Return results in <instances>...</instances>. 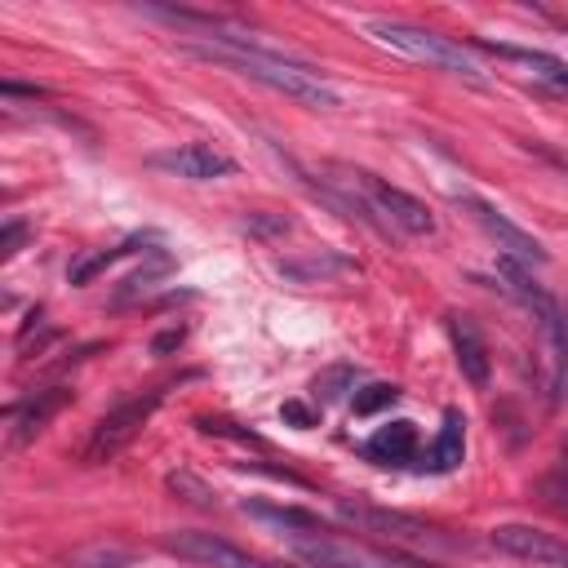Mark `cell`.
<instances>
[{"label":"cell","mask_w":568,"mask_h":568,"mask_svg":"<svg viewBox=\"0 0 568 568\" xmlns=\"http://www.w3.org/2000/svg\"><path fill=\"white\" fill-rule=\"evenodd\" d=\"M497 275H501V288H506L510 297H519V302L532 311V320L541 324L546 359H550V408H559L564 395H568V311H564V302H559L546 284L532 280L528 266L501 257V262H497Z\"/></svg>","instance_id":"1"},{"label":"cell","mask_w":568,"mask_h":568,"mask_svg":"<svg viewBox=\"0 0 568 568\" xmlns=\"http://www.w3.org/2000/svg\"><path fill=\"white\" fill-rule=\"evenodd\" d=\"M364 31H368L377 44H386V49H395V53H404V58L444 67V71L466 75V80H484V67L475 62V53H470L466 44L439 36V31H426V27H413V22H399V18H368Z\"/></svg>","instance_id":"2"},{"label":"cell","mask_w":568,"mask_h":568,"mask_svg":"<svg viewBox=\"0 0 568 568\" xmlns=\"http://www.w3.org/2000/svg\"><path fill=\"white\" fill-rule=\"evenodd\" d=\"M293 559H302L306 568H430L422 559L408 555H390V550H373L364 541L337 537V532H315V537H288Z\"/></svg>","instance_id":"3"},{"label":"cell","mask_w":568,"mask_h":568,"mask_svg":"<svg viewBox=\"0 0 568 568\" xmlns=\"http://www.w3.org/2000/svg\"><path fill=\"white\" fill-rule=\"evenodd\" d=\"M160 399H164V386H155V390H146V395L124 399L120 408H111V413L93 426V435H89V444H84V466H106V462H115V457L142 435V426L151 422V413L160 408Z\"/></svg>","instance_id":"4"},{"label":"cell","mask_w":568,"mask_h":568,"mask_svg":"<svg viewBox=\"0 0 568 568\" xmlns=\"http://www.w3.org/2000/svg\"><path fill=\"white\" fill-rule=\"evenodd\" d=\"M160 546L178 559H191L200 568H275L248 550H240L235 541L217 537V532H204V528H178V532H164Z\"/></svg>","instance_id":"5"},{"label":"cell","mask_w":568,"mask_h":568,"mask_svg":"<svg viewBox=\"0 0 568 568\" xmlns=\"http://www.w3.org/2000/svg\"><path fill=\"white\" fill-rule=\"evenodd\" d=\"M355 178V186L364 191V200L390 222V226H399L404 235H430L435 231V213L417 200V195H408L404 186H390V182H382V178H373V173H351Z\"/></svg>","instance_id":"6"},{"label":"cell","mask_w":568,"mask_h":568,"mask_svg":"<svg viewBox=\"0 0 568 568\" xmlns=\"http://www.w3.org/2000/svg\"><path fill=\"white\" fill-rule=\"evenodd\" d=\"M337 515L346 524H355L359 532H382L399 546H426V541H448L439 537V528L413 519V515H399V510H382V506H368V501H337Z\"/></svg>","instance_id":"7"},{"label":"cell","mask_w":568,"mask_h":568,"mask_svg":"<svg viewBox=\"0 0 568 568\" xmlns=\"http://www.w3.org/2000/svg\"><path fill=\"white\" fill-rule=\"evenodd\" d=\"M462 209H470V217L497 240V248H506V257L510 262H519V266H546V248H541V240L537 235H528L524 226H515L501 209H493L488 200H475V195H462Z\"/></svg>","instance_id":"8"},{"label":"cell","mask_w":568,"mask_h":568,"mask_svg":"<svg viewBox=\"0 0 568 568\" xmlns=\"http://www.w3.org/2000/svg\"><path fill=\"white\" fill-rule=\"evenodd\" d=\"M497 550L532 564V568H568V541L546 532V528H532V524H497L493 537H488Z\"/></svg>","instance_id":"9"},{"label":"cell","mask_w":568,"mask_h":568,"mask_svg":"<svg viewBox=\"0 0 568 568\" xmlns=\"http://www.w3.org/2000/svg\"><path fill=\"white\" fill-rule=\"evenodd\" d=\"M151 164L164 169V173H173V178H186V182H213V178L235 173V160L222 155V151H213V146H204V142H182L173 151H155Z\"/></svg>","instance_id":"10"},{"label":"cell","mask_w":568,"mask_h":568,"mask_svg":"<svg viewBox=\"0 0 568 568\" xmlns=\"http://www.w3.org/2000/svg\"><path fill=\"white\" fill-rule=\"evenodd\" d=\"M448 337H453V355H457L462 377H466L475 390H484V386H488V377H493V351H488V342H484L479 324H475L470 315L453 311V315H448Z\"/></svg>","instance_id":"11"},{"label":"cell","mask_w":568,"mask_h":568,"mask_svg":"<svg viewBox=\"0 0 568 568\" xmlns=\"http://www.w3.org/2000/svg\"><path fill=\"white\" fill-rule=\"evenodd\" d=\"M71 404V386H44V390H31L18 408H13V430H9V439H13V448H22V444H31L62 408Z\"/></svg>","instance_id":"12"},{"label":"cell","mask_w":568,"mask_h":568,"mask_svg":"<svg viewBox=\"0 0 568 568\" xmlns=\"http://www.w3.org/2000/svg\"><path fill=\"white\" fill-rule=\"evenodd\" d=\"M355 271H359V262L346 257V253H337V248H320V253L280 262V275H284V280H297V284H324V280L355 275Z\"/></svg>","instance_id":"13"},{"label":"cell","mask_w":568,"mask_h":568,"mask_svg":"<svg viewBox=\"0 0 568 568\" xmlns=\"http://www.w3.org/2000/svg\"><path fill=\"white\" fill-rule=\"evenodd\" d=\"M475 49H484V53H497V58H506V62L528 67V71H532L541 84H550V89H568V62H559L555 53L524 49V44H497V40H475Z\"/></svg>","instance_id":"14"},{"label":"cell","mask_w":568,"mask_h":568,"mask_svg":"<svg viewBox=\"0 0 568 568\" xmlns=\"http://www.w3.org/2000/svg\"><path fill=\"white\" fill-rule=\"evenodd\" d=\"M413 453H417V426L404 422V417L390 422V426H382V430L364 444V457L377 462V466H404Z\"/></svg>","instance_id":"15"},{"label":"cell","mask_w":568,"mask_h":568,"mask_svg":"<svg viewBox=\"0 0 568 568\" xmlns=\"http://www.w3.org/2000/svg\"><path fill=\"white\" fill-rule=\"evenodd\" d=\"M244 515L253 519H266L275 528H284L288 537H315V532H328V524L311 510H297V506H275V501H244Z\"/></svg>","instance_id":"16"},{"label":"cell","mask_w":568,"mask_h":568,"mask_svg":"<svg viewBox=\"0 0 568 568\" xmlns=\"http://www.w3.org/2000/svg\"><path fill=\"white\" fill-rule=\"evenodd\" d=\"M466 457V422L457 408L444 413V426L435 435V448H430V470H457Z\"/></svg>","instance_id":"17"},{"label":"cell","mask_w":568,"mask_h":568,"mask_svg":"<svg viewBox=\"0 0 568 568\" xmlns=\"http://www.w3.org/2000/svg\"><path fill=\"white\" fill-rule=\"evenodd\" d=\"M151 240H155V235H129L124 244H111V248H98V253H89V257H80V262H75L71 271H67V280H71L75 288H84V284H89L93 275H102V271H106V266H111L115 257H124V253H138V248L146 253V244H151Z\"/></svg>","instance_id":"18"},{"label":"cell","mask_w":568,"mask_h":568,"mask_svg":"<svg viewBox=\"0 0 568 568\" xmlns=\"http://www.w3.org/2000/svg\"><path fill=\"white\" fill-rule=\"evenodd\" d=\"M169 266H173V257H169V253H160V248H151V262H146L142 271H133L129 280H120V288H115V306H120V302H133L138 293H146L160 275H169Z\"/></svg>","instance_id":"19"},{"label":"cell","mask_w":568,"mask_h":568,"mask_svg":"<svg viewBox=\"0 0 568 568\" xmlns=\"http://www.w3.org/2000/svg\"><path fill=\"white\" fill-rule=\"evenodd\" d=\"M315 399L320 404H333V399H342L346 390H355V368L351 364H333V368H324L320 377H315Z\"/></svg>","instance_id":"20"},{"label":"cell","mask_w":568,"mask_h":568,"mask_svg":"<svg viewBox=\"0 0 568 568\" xmlns=\"http://www.w3.org/2000/svg\"><path fill=\"white\" fill-rule=\"evenodd\" d=\"M395 399H399V386H395V382H368V386H359V390L351 395V404H355L359 417H373V413L390 408Z\"/></svg>","instance_id":"21"},{"label":"cell","mask_w":568,"mask_h":568,"mask_svg":"<svg viewBox=\"0 0 568 568\" xmlns=\"http://www.w3.org/2000/svg\"><path fill=\"white\" fill-rule=\"evenodd\" d=\"M169 493H178L182 501L204 506V510H213V506H217V493H213L204 479H195L191 470H173V475H169Z\"/></svg>","instance_id":"22"},{"label":"cell","mask_w":568,"mask_h":568,"mask_svg":"<svg viewBox=\"0 0 568 568\" xmlns=\"http://www.w3.org/2000/svg\"><path fill=\"white\" fill-rule=\"evenodd\" d=\"M541 497H546V506H550V510L568 515V448H564L559 466H555V470L541 479Z\"/></svg>","instance_id":"23"},{"label":"cell","mask_w":568,"mask_h":568,"mask_svg":"<svg viewBox=\"0 0 568 568\" xmlns=\"http://www.w3.org/2000/svg\"><path fill=\"white\" fill-rule=\"evenodd\" d=\"M248 235H257V240H271V235H284L288 231V217L284 213H266V209H253V213H244V222H240Z\"/></svg>","instance_id":"24"},{"label":"cell","mask_w":568,"mask_h":568,"mask_svg":"<svg viewBox=\"0 0 568 568\" xmlns=\"http://www.w3.org/2000/svg\"><path fill=\"white\" fill-rule=\"evenodd\" d=\"M195 430L217 435V439H235V444H262L253 430H244L240 422H226V417H195Z\"/></svg>","instance_id":"25"},{"label":"cell","mask_w":568,"mask_h":568,"mask_svg":"<svg viewBox=\"0 0 568 568\" xmlns=\"http://www.w3.org/2000/svg\"><path fill=\"white\" fill-rule=\"evenodd\" d=\"M22 240H27V222H18V217H13V222H4V231H0V257L9 262V257L22 248Z\"/></svg>","instance_id":"26"},{"label":"cell","mask_w":568,"mask_h":568,"mask_svg":"<svg viewBox=\"0 0 568 568\" xmlns=\"http://www.w3.org/2000/svg\"><path fill=\"white\" fill-rule=\"evenodd\" d=\"M182 337H186V328H164V333H155V337H151V355H169V351H178Z\"/></svg>","instance_id":"27"},{"label":"cell","mask_w":568,"mask_h":568,"mask_svg":"<svg viewBox=\"0 0 568 568\" xmlns=\"http://www.w3.org/2000/svg\"><path fill=\"white\" fill-rule=\"evenodd\" d=\"M280 417H284L288 426H302V430H306V426H315V413H311L306 404H297V399H288V404L280 408Z\"/></svg>","instance_id":"28"},{"label":"cell","mask_w":568,"mask_h":568,"mask_svg":"<svg viewBox=\"0 0 568 568\" xmlns=\"http://www.w3.org/2000/svg\"><path fill=\"white\" fill-rule=\"evenodd\" d=\"M0 93H4V98H44V89H40V84H18V80H4V84H0Z\"/></svg>","instance_id":"29"}]
</instances>
